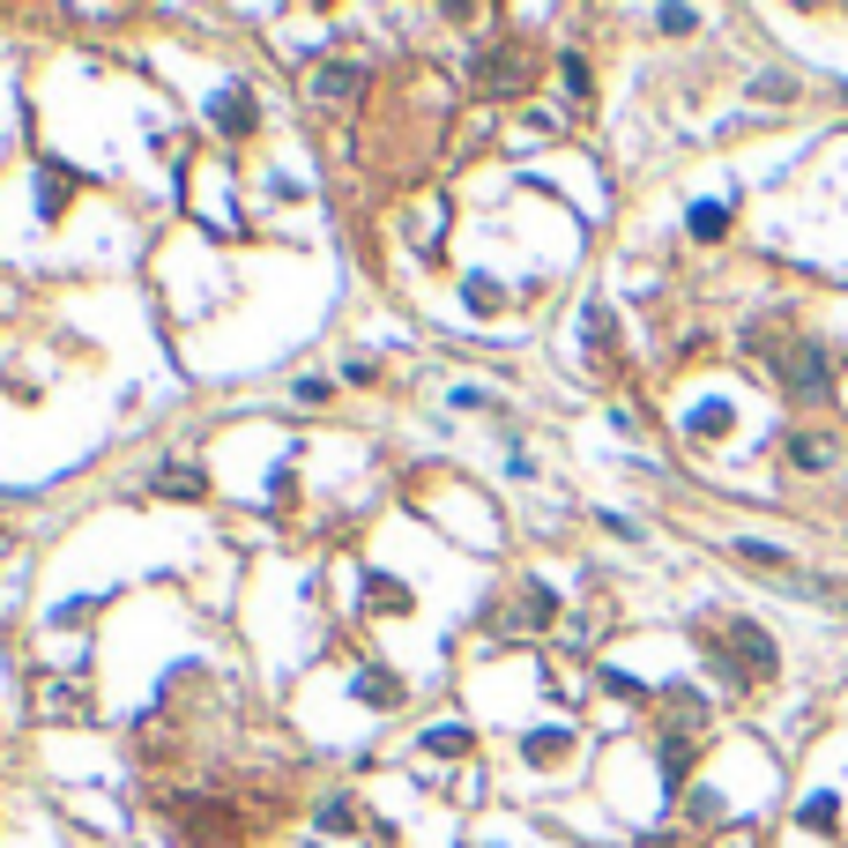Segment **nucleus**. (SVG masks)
I'll use <instances>...</instances> for the list:
<instances>
[{"label": "nucleus", "mask_w": 848, "mask_h": 848, "mask_svg": "<svg viewBox=\"0 0 848 848\" xmlns=\"http://www.w3.org/2000/svg\"><path fill=\"white\" fill-rule=\"evenodd\" d=\"M522 82H528V52L522 46H506L499 60H484V68H476V90H484V98H514Z\"/></svg>", "instance_id": "f257e3e1"}, {"label": "nucleus", "mask_w": 848, "mask_h": 848, "mask_svg": "<svg viewBox=\"0 0 848 848\" xmlns=\"http://www.w3.org/2000/svg\"><path fill=\"white\" fill-rule=\"evenodd\" d=\"M781 387H789V395H826V357H819V343H797L789 357H781Z\"/></svg>", "instance_id": "f03ea898"}, {"label": "nucleus", "mask_w": 848, "mask_h": 848, "mask_svg": "<svg viewBox=\"0 0 848 848\" xmlns=\"http://www.w3.org/2000/svg\"><path fill=\"white\" fill-rule=\"evenodd\" d=\"M729 648H737L745 677H767V670H774V648L759 640V625H729Z\"/></svg>", "instance_id": "7ed1b4c3"}, {"label": "nucleus", "mask_w": 848, "mask_h": 848, "mask_svg": "<svg viewBox=\"0 0 848 848\" xmlns=\"http://www.w3.org/2000/svg\"><path fill=\"white\" fill-rule=\"evenodd\" d=\"M357 90H365V68H321V82H313L321 104H350Z\"/></svg>", "instance_id": "20e7f679"}, {"label": "nucleus", "mask_w": 848, "mask_h": 848, "mask_svg": "<svg viewBox=\"0 0 848 848\" xmlns=\"http://www.w3.org/2000/svg\"><path fill=\"white\" fill-rule=\"evenodd\" d=\"M38 715H82V699H68V685H38Z\"/></svg>", "instance_id": "39448f33"}, {"label": "nucleus", "mask_w": 848, "mask_h": 848, "mask_svg": "<svg viewBox=\"0 0 848 848\" xmlns=\"http://www.w3.org/2000/svg\"><path fill=\"white\" fill-rule=\"evenodd\" d=\"M723 224H729V209H723V201H707V209H693V231H699V239H723Z\"/></svg>", "instance_id": "423d86ee"}, {"label": "nucleus", "mask_w": 848, "mask_h": 848, "mask_svg": "<svg viewBox=\"0 0 848 848\" xmlns=\"http://www.w3.org/2000/svg\"><path fill=\"white\" fill-rule=\"evenodd\" d=\"M789 454H797V470H826V454H834V447H826V440H797Z\"/></svg>", "instance_id": "0eeeda50"}]
</instances>
